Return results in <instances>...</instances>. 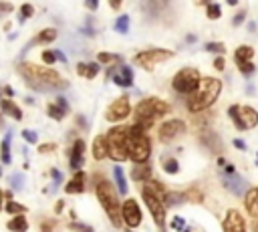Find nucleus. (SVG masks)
<instances>
[{
  "label": "nucleus",
  "instance_id": "f257e3e1",
  "mask_svg": "<svg viewBox=\"0 0 258 232\" xmlns=\"http://www.w3.org/2000/svg\"><path fill=\"white\" fill-rule=\"evenodd\" d=\"M18 73L24 77V81L32 89H38V91H60L69 85L56 71H52L48 67H38L32 63H20Z\"/></svg>",
  "mask_w": 258,
  "mask_h": 232
},
{
  "label": "nucleus",
  "instance_id": "f03ea898",
  "mask_svg": "<svg viewBox=\"0 0 258 232\" xmlns=\"http://www.w3.org/2000/svg\"><path fill=\"white\" fill-rule=\"evenodd\" d=\"M222 93V81L216 77H202L198 89L187 95V109L191 113H200L216 103V99Z\"/></svg>",
  "mask_w": 258,
  "mask_h": 232
},
{
  "label": "nucleus",
  "instance_id": "7ed1b4c3",
  "mask_svg": "<svg viewBox=\"0 0 258 232\" xmlns=\"http://www.w3.org/2000/svg\"><path fill=\"white\" fill-rule=\"evenodd\" d=\"M95 194H97V200L99 204L103 206L105 214L109 216L111 224L113 226H121V204L117 200V194H115V188L109 180L105 178H95Z\"/></svg>",
  "mask_w": 258,
  "mask_h": 232
},
{
  "label": "nucleus",
  "instance_id": "20e7f679",
  "mask_svg": "<svg viewBox=\"0 0 258 232\" xmlns=\"http://www.w3.org/2000/svg\"><path fill=\"white\" fill-rule=\"evenodd\" d=\"M145 127L141 123H133L129 125V137H127V151H129V159H133L135 163L147 161L149 153H151V141L145 135Z\"/></svg>",
  "mask_w": 258,
  "mask_h": 232
},
{
  "label": "nucleus",
  "instance_id": "39448f33",
  "mask_svg": "<svg viewBox=\"0 0 258 232\" xmlns=\"http://www.w3.org/2000/svg\"><path fill=\"white\" fill-rule=\"evenodd\" d=\"M169 111H171V107H169L167 101H161V99H157V97H149V99H143V101L135 107V121L141 123L145 129H149L155 119L167 115Z\"/></svg>",
  "mask_w": 258,
  "mask_h": 232
},
{
  "label": "nucleus",
  "instance_id": "423d86ee",
  "mask_svg": "<svg viewBox=\"0 0 258 232\" xmlns=\"http://www.w3.org/2000/svg\"><path fill=\"white\" fill-rule=\"evenodd\" d=\"M127 137H129V127H113L109 129V133L105 135L107 139V149H109V157L123 161L129 159V151H127Z\"/></svg>",
  "mask_w": 258,
  "mask_h": 232
},
{
  "label": "nucleus",
  "instance_id": "0eeeda50",
  "mask_svg": "<svg viewBox=\"0 0 258 232\" xmlns=\"http://www.w3.org/2000/svg\"><path fill=\"white\" fill-rule=\"evenodd\" d=\"M202 77H200V71L194 69V67H185L181 71L175 73L173 81H171V87L177 91V93H183V95H189L198 89Z\"/></svg>",
  "mask_w": 258,
  "mask_h": 232
},
{
  "label": "nucleus",
  "instance_id": "6e6552de",
  "mask_svg": "<svg viewBox=\"0 0 258 232\" xmlns=\"http://www.w3.org/2000/svg\"><path fill=\"white\" fill-rule=\"evenodd\" d=\"M228 115L232 117L236 129L240 131H246V129H252L258 125V111L252 109V107H242V105H232L228 109Z\"/></svg>",
  "mask_w": 258,
  "mask_h": 232
},
{
  "label": "nucleus",
  "instance_id": "1a4fd4ad",
  "mask_svg": "<svg viewBox=\"0 0 258 232\" xmlns=\"http://www.w3.org/2000/svg\"><path fill=\"white\" fill-rule=\"evenodd\" d=\"M173 56V50H167V48H147V50H141L139 54H135V63L139 67H143L145 71H151L155 65L163 63V61H169Z\"/></svg>",
  "mask_w": 258,
  "mask_h": 232
},
{
  "label": "nucleus",
  "instance_id": "9d476101",
  "mask_svg": "<svg viewBox=\"0 0 258 232\" xmlns=\"http://www.w3.org/2000/svg\"><path fill=\"white\" fill-rule=\"evenodd\" d=\"M220 180H222V184H224V188L228 190V192H232L234 196H246L248 194V190H250V182L246 180V178H242V176H238L236 171H222L220 173Z\"/></svg>",
  "mask_w": 258,
  "mask_h": 232
},
{
  "label": "nucleus",
  "instance_id": "9b49d317",
  "mask_svg": "<svg viewBox=\"0 0 258 232\" xmlns=\"http://www.w3.org/2000/svg\"><path fill=\"white\" fill-rule=\"evenodd\" d=\"M141 196H143V202L149 208L155 224L163 230V226H165V204H163V200L153 196V194H149V192H145V190H141Z\"/></svg>",
  "mask_w": 258,
  "mask_h": 232
},
{
  "label": "nucleus",
  "instance_id": "f8f14e48",
  "mask_svg": "<svg viewBox=\"0 0 258 232\" xmlns=\"http://www.w3.org/2000/svg\"><path fill=\"white\" fill-rule=\"evenodd\" d=\"M129 113H131L129 97H127V95H123V97L115 99V101L109 105V109H107L105 117H107V121H121V119H125Z\"/></svg>",
  "mask_w": 258,
  "mask_h": 232
},
{
  "label": "nucleus",
  "instance_id": "ddd939ff",
  "mask_svg": "<svg viewBox=\"0 0 258 232\" xmlns=\"http://www.w3.org/2000/svg\"><path fill=\"white\" fill-rule=\"evenodd\" d=\"M121 216H123V222L127 224V228H137L141 224V210H139L137 202L131 198L121 204Z\"/></svg>",
  "mask_w": 258,
  "mask_h": 232
},
{
  "label": "nucleus",
  "instance_id": "4468645a",
  "mask_svg": "<svg viewBox=\"0 0 258 232\" xmlns=\"http://www.w3.org/2000/svg\"><path fill=\"white\" fill-rule=\"evenodd\" d=\"M183 131H185V123L181 119H169V121L161 123V127H159V139L163 143H167V141L175 139L177 135H181Z\"/></svg>",
  "mask_w": 258,
  "mask_h": 232
},
{
  "label": "nucleus",
  "instance_id": "2eb2a0df",
  "mask_svg": "<svg viewBox=\"0 0 258 232\" xmlns=\"http://www.w3.org/2000/svg\"><path fill=\"white\" fill-rule=\"evenodd\" d=\"M224 232H246V220L238 210H228L224 216V224H222Z\"/></svg>",
  "mask_w": 258,
  "mask_h": 232
},
{
  "label": "nucleus",
  "instance_id": "dca6fc26",
  "mask_svg": "<svg viewBox=\"0 0 258 232\" xmlns=\"http://www.w3.org/2000/svg\"><path fill=\"white\" fill-rule=\"evenodd\" d=\"M109 77L113 79V83L115 85H119V87H131L133 85V71H131V67H127V65H121L119 67V73H113V71H109Z\"/></svg>",
  "mask_w": 258,
  "mask_h": 232
},
{
  "label": "nucleus",
  "instance_id": "f3484780",
  "mask_svg": "<svg viewBox=\"0 0 258 232\" xmlns=\"http://www.w3.org/2000/svg\"><path fill=\"white\" fill-rule=\"evenodd\" d=\"M46 113H48V117H52V119L60 121V119L69 113V103L64 101V97H58V99H56V103H50V105L46 107Z\"/></svg>",
  "mask_w": 258,
  "mask_h": 232
},
{
  "label": "nucleus",
  "instance_id": "a211bd4d",
  "mask_svg": "<svg viewBox=\"0 0 258 232\" xmlns=\"http://www.w3.org/2000/svg\"><path fill=\"white\" fill-rule=\"evenodd\" d=\"M83 153H85V141L77 139L73 145V151H71V167L73 169H79L83 165Z\"/></svg>",
  "mask_w": 258,
  "mask_h": 232
},
{
  "label": "nucleus",
  "instance_id": "6ab92c4d",
  "mask_svg": "<svg viewBox=\"0 0 258 232\" xmlns=\"http://www.w3.org/2000/svg\"><path fill=\"white\" fill-rule=\"evenodd\" d=\"M83 188H85V173H83L81 169H77L75 178L64 184V192H67V194H81Z\"/></svg>",
  "mask_w": 258,
  "mask_h": 232
},
{
  "label": "nucleus",
  "instance_id": "aec40b11",
  "mask_svg": "<svg viewBox=\"0 0 258 232\" xmlns=\"http://www.w3.org/2000/svg\"><path fill=\"white\" fill-rule=\"evenodd\" d=\"M244 202H246V212H248L252 218H258V186L248 190Z\"/></svg>",
  "mask_w": 258,
  "mask_h": 232
},
{
  "label": "nucleus",
  "instance_id": "412c9836",
  "mask_svg": "<svg viewBox=\"0 0 258 232\" xmlns=\"http://www.w3.org/2000/svg\"><path fill=\"white\" fill-rule=\"evenodd\" d=\"M107 155H109V149H107V139H105V135L95 137V141H93V157H95V159H105Z\"/></svg>",
  "mask_w": 258,
  "mask_h": 232
},
{
  "label": "nucleus",
  "instance_id": "4be33fe9",
  "mask_svg": "<svg viewBox=\"0 0 258 232\" xmlns=\"http://www.w3.org/2000/svg\"><path fill=\"white\" fill-rule=\"evenodd\" d=\"M149 176H151V165L147 163V161H141V163H135L133 165V169H131V178L133 180H137V182H141V180H149Z\"/></svg>",
  "mask_w": 258,
  "mask_h": 232
},
{
  "label": "nucleus",
  "instance_id": "5701e85b",
  "mask_svg": "<svg viewBox=\"0 0 258 232\" xmlns=\"http://www.w3.org/2000/svg\"><path fill=\"white\" fill-rule=\"evenodd\" d=\"M77 73H79L81 77L95 79L97 73H99V65H97V63H79V65H77Z\"/></svg>",
  "mask_w": 258,
  "mask_h": 232
},
{
  "label": "nucleus",
  "instance_id": "b1692460",
  "mask_svg": "<svg viewBox=\"0 0 258 232\" xmlns=\"http://www.w3.org/2000/svg\"><path fill=\"white\" fill-rule=\"evenodd\" d=\"M56 38V28H44V30H40L36 36H34V40L30 42V44H48V42H52Z\"/></svg>",
  "mask_w": 258,
  "mask_h": 232
},
{
  "label": "nucleus",
  "instance_id": "393cba45",
  "mask_svg": "<svg viewBox=\"0 0 258 232\" xmlns=\"http://www.w3.org/2000/svg\"><path fill=\"white\" fill-rule=\"evenodd\" d=\"M8 230H12V232H26V230H28L26 218H24L22 214H16V216L8 222Z\"/></svg>",
  "mask_w": 258,
  "mask_h": 232
},
{
  "label": "nucleus",
  "instance_id": "a878e982",
  "mask_svg": "<svg viewBox=\"0 0 258 232\" xmlns=\"http://www.w3.org/2000/svg\"><path fill=\"white\" fill-rule=\"evenodd\" d=\"M252 56H254V48H252V46H248V44L238 46V48H236V52H234L236 63H242V61H252Z\"/></svg>",
  "mask_w": 258,
  "mask_h": 232
},
{
  "label": "nucleus",
  "instance_id": "bb28decb",
  "mask_svg": "<svg viewBox=\"0 0 258 232\" xmlns=\"http://www.w3.org/2000/svg\"><path fill=\"white\" fill-rule=\"evenodd\" d=\"M0 107L4 109V113H6V115H10V117H14V119H22V111H20V109H18V105H14L10 99L0 101Z\"/></svg>",
  "mask_w": 258,
  "mask_h": 232
},
{
  "label": "nucleus",
  "instance_id": "cd10ccee",
  "mask_svg": "<svg viewBox=\"0 0 258 232\" xmlns=\"http://www.w3.org/2000/svg\"><path fill=\"white\" fill-rule=\"evenodd\" d=\"M113 178H115V184H117V192L119 194H127V182H125V171L119 167V165H115V169H113Z\"/></svg>",
  "mask_w": 258,
  "mask_h": 232
},
{
  "label": "nucleus",
  "instance_id": "c85d7f7f",
  "mask_svg": "<svg viewBox=\"0 0 258 232\" xmlns=\"http://www.w3.org/2000/svg\"><path fill=\"white\" fill-rule=\"evenodd\" d=\"M143 190L145 192H149V194H153V196H157V198H165V188L159 184V182H151V180H147L145 182V186H143Z\"/></svg>",
  "mask_w": 258,
  "mask_h": 232
},
{
  "label": "nucleus",
  "instance_id": "c756f323",
  "mask_svg": "<svg viewBox=\"0 0 258 232\" xmlns=\"http://www.w3.org/2000/svg\"><path fill=\"white\" fill-rule=\"evenodd\" d=\"M185 200H187L185 194H179V192H165L163 204H165V206H177V204H183Z\"/></svg>",
  "mask_w": 258,
  "mask_h": 232
},
{
  "label": "nucleus",
  "instance_id": "7c9ffc66",
  "mask_svg": "<svg viewBox=\"0 0 258 232\" xmlns=\"http://www.w3.org/2000/svg\"><path fill=\"white\" fill-rule=\"evenodd\" d=\"M0 157H2V163H10V133H6V137L2 139V145H0Z\"/></svg>",
  "mask_w": 258,
  "mask_h": 232
},
{
  "label": "nucleus",
  "instance_id": "2f4dec72",
  "mask_svg": "<svg viewBox=\"0 0 258 232\" xmlns=\"http://www.w3.org/2000/svg\"><path fill=\"white\" fill-rule=\"evenodd\" d=\"M115 30L121 32V34H127V32H129V16H127V14L119 16V18L115 20Z\"/></svg>",
  "mask_w": 258,
  "mask_h": 232
},
{
  "label": "nucleus",
  "instance_id": "473e14b6",
  "mask_svg": "<svg viewBox=\"0 0 258 232\" xmlns=\"http://www.w3.org/2000/svg\"><path fill=\"white\" fill-rule=\"evenodd\" d=\"M161 165H163L165 173H177V171H179V163H177L175 157H165Z\"/></svg>",
  "mask_w": 258,
  "mask_h": 232
},
{
  "label": "nucleus",
  "instance_id": "72a5a7b5",
  "mask_svg": "<svg viewBox=\"0 0 258 232\" xmlns=\"http://www.w3.org/2000/svg\"><path fill=\"white\" fill-rule=\"evenodd\" d=\"M208 18L210 20H216V18H220L222 16V8H220V4H216V2H210L208 4Z\"/></svg>",
  "mask_w": 258,
  "mask_h": 232
},
{
  "label": "nucleus",
  "instance_id": "f704fd0d",
  "mask_svg": "<svg viewBox=\"0 0 258 232\" xmlns=\"http://www.w3.org/2000/svg\"><path fill=\"white\" fill-rule=\"evenodd\" d=\"M236 65H238V71H240L242 75H246V77L252 75V73L256 71V67H254L252 61H242V63H236Z\"/></svg>",
  "mask_w": 258,
  "mask_h": 232
},
{
  "label": "nucleus",
  "instance_id": "c9c22d12",
  "mask_svg": "<svg viewBox=\"0 0 258 232\" xmlns=\"http://www.w3.org/2000/svg\"><path fill=\"white\" fill-rule=\"evenodd\" d=\"M97 61H101V63H117V61H121V54H113V52H99V54H97Z\"/></svg>",
  "mask_w": 258,
  "mask_h": 232
},
{
  "label": "nucleus",
  "instance_id": "e433bc0d",
  "mask_svg": "<svg viewBox=\"0 0 258 232\" xmlns=\"http://www.w3.org/2000/svg\"><path fill=\"white\" fill-rule=\"evenodd\" d=\"M4 208H6V212H10V214H22V212L26 210V206H22V204H18V202H12V200H10Z\"/></svg>",
  "mask_w": 258,
  "mask_h": 232
},
{
  "label": "nucleus",
  "instance_id": "4c0bfd02",
  "mask_svg": "<svg viewBox=\"0 0 258 232\" xmlns=\"http://www.w3.org/2000/svg\"><path fill=\"white\" fill-rule=\"evenodd\" d=\"M206 50L216 52V54H224V52H226V46H224L222 42H208V44H206Z\"/></svg>",
  "mask_w": 258,
  "mask_h": 232
},
{
  "label": "nucleus",
  "instance_id": "58836bf2",
  "mask_svg": "<svg viewBox=\"0 0 258 232\" xmlns=\"http://www.w3.org/2000/svg\"><path fill=\"white\" fill-rule=\"evenodd\" d=\"M10 184H12L14 190H22V186H24V176H22V173H14V176L10 178Z\"/></svg>",
  "mask_w": 258,
  "mask_h": 232
},
{
  "label": "nucleus",
  "instance_id": "ea45409f",
  "mask_svg": "<svg viewBox=\"0 0 258 232\" xmlns=\"http://www.w3.org/2000/svg\"><path fill=\"white\" fill-rule=\"evenodd\" d=\"M171 228L183 232V230H185V220H183L181 216H173V218H171Z\"/></svg>",
  "mask_w": 258,
  "mask_h": 232
},
{
  "label": "nucleus",
  "instance_id": "a19ab883",
  "mask_svg": "<svg viewBox=\"0 0 258 232\" xmlns=\"http://www.w3.org/2000/svg\"><path fill=\"white\" fill-rule=\"evenodd\" d=\"M20 14H22V20H24V18H30V16L34 14L32 4H22V6H20Z\"/></svg>",
  "mask_w": 258,
  "mask_h": 232
},
{
  "label": "nucleus",
  "instance_id": "79ce46f5",
  "mask_svg": "<svg viewBox=\"0 0 258 232\" xmlns=\"http://www.w3.org/2000/svg\"><path fill=\"white\" fill-rule=\"evenodd\" d=\"M54 59H56V52H52V50H44V52H42V61H44V65H52V63H56Z\"/></svg>",
  "mask_w": 258,
  "mask_h": 232
},
{
  "label": "nucleus",
  "instance_id": "37998d69",
  "mask_svg": "<svg viewBox=\"0 0 258 232\" xmlns=\"http://www.w3.org/2000/svg\"><path fill=\"white\" fill-rule=\"evenodd\" d=\"M22 137H24L28 143H36V139H38L36 131H30V129H24V131H22Z\"/></svg>",
  "mask_w": 258,
  "mask_h": 232
},
{
  "label": "nucleus",
  "instance_id": "c03bdc74",
  "mask_svg": "<svg viewBox=\"0 0 258 232\" xmlns=\"http://www.w3.org/2000/svg\"><path fill=\"white\" fill-rule=\"evenodd\" d=\"M73 230H77V232H95L91 226H87V224H73Z\"/></svg>",
  "mask_w": 258,
  "mask_h": 232
},
{
  "label": "nucleus",
  "instance_id": "a18cd8bd",
  "mask_svg": "<svg viewBox=\"0 0 258 232\" xmlns=\"http://www.w3.org/2000/svg\"><path fill=\"white\" fill-rule=\"evenodd\" d=\"M244 18H246V12L242 10V12H238V14L232 18V24H234V26H238V24H242V22H244Z\"/></svg>",
  "mask_w": 258,
  "mask_h": 232
},
{
  "label": "nucleus",
  "instance_id": "49530a36",
  "mask_svg": "<svg viewBox=\"0 0 258 232\" xmlns=\"http://www.w3.org/2000/svg\"><path fill=\"white\" fill-rule=\"evenodd\" d=\"M214 69H218V71H224V56H222V54L214 59Z\"/></svg>",
  "mask_w": 258,
  "mask_h": 232
},
{
  "label": "nucleus",
  "instance_id": "de8ad7c7",
  "mask_svg": "<svg viewBox=\"0 0 258 232\" xmlns=\"http://www.w3.org/2000/svg\"><path fill=\"white\" fill-rule=\"evenodd\" d=\"M85 6H87L89 10H97V6H99V0H87V2H85Z\"/></svg>",
  "mask_w": 258,
  "mask_h": 232
},
{
  "label": "nucleus",
  "instance_id": "09e8293b",
  "mask_svg": "<svg viewBox=\"0 0 258 232\" xmlns=\"http://www.w3.org/2000/svg\"><path fill=\"white\" fill-rule=\"evenodd\" d=\"M234 145H236L238 149H242V151L246 149V143H244V139H234Z\"/></svg>",
  "mask_w": 258,
  "mask_h": 232
},
{
  "label": "nucleus",
  "instance_id": "8fccbe9b",
  "mask_svg": "<svg viewBox=\"0 0 258 232\" xmlns=\"http://www.w3.org/2000/svg\"><path fill=\"white\" fill-rule=\"evenodd\" d=\"M10 10H12L10 4H0V14H6V12H10Z\"/></svg>",
  "mask_w": 258,
  "mask_h": 232
},
{
  "label": "nucleus",
  "instance_id": "3c124183",
  "mask_svg": "<svg viewBox=\"0 0 258 232\" xmlns=\"http://www.w3.org/2000/svg\"><path fill=\"white\" fill-rule=\"evenodd\" d=\"M109 6H111V8H115V10H117V8H119V6H121V0H109Z\"/></svg>",
  "mask_w": 258,
  "mask_h": 232
},
{
  "label": "nucleus",
  "instance_id": "603ef678",
  "mask_svg": "<svg viewBox=\"0 0 258 232\" xmlns=\"http://www.w3.org/2000/svg\"><path fill=\"white\" fill-rule=\"evenodd\" d=\"M54 149V145H40V151L44 153V151H52Z\"/></svg>",
  "mask_w": 258,
  "mask_h": 232
},
{
  "label": "nucleus",
  "instance_id": "864d4df0",
  "mask_svg": "<svg viewBox=\"0 0 258 232\" xmlns=\"http://www.w3.org/2000/svg\"><path fill=\"white\" fill-rule=\"evenodd\" d=\"M56 59H58V61H62V63H67V56H64L60 50H56Z\"/></svg>",
  "mask_w": 258,
  "mask_h": 232
},
{
  "label": "nucleus",
  "instance_id": "5fc2aeb1",
  "mask_svg": "<svg viewBox=\"0 0 258 232\" xmlns=\"http://www.w3.org/2000/svg\"><path fill=\"white\" fill-rule=\"evenodd\" d=\"M4 93H6L8 97H12V95H14V91H12V87H8V85L4 87Z\"/></svg>",
  "mask_w": 258,
  "mask_h": 232
},
{
  "label": "nucleus",
  "instance_id": "6e6d98bb",
  "mask_svg": "<svg viewBox=\"0 0 258 232\" xmlns=\"http://www.w3.org/2000/svg\"><path fill=\"white\" fill-rule=\"evenodd\" d=\"M194 4H198V6H202V4H206V6H208V4H210V0H194Z\"/></svg>",
  "mask_w": 258,
  "mask_h": 232
},
{
  "label": "nucleus",
  "instance_id": "4d7b16f0",
  "mask_svg": "<svg viewBox=\"0 0 258 232\" xmlns=\"http://www.w3.org/2000/svg\"><path fill=\"white\" fill-rule=\"evenodd\" d=\"M62 206H64V202L60 200V202H56V208H54V210H56V212H60V210H62Z\"/></svg>",
  "mask_w": 258,
  "mask_h": 232
},
{
  "label": "nucleus",
  "instance_id": "13d9d810",
  "mask_svg": "<svg viewBox=\"0 0 258 232\" xmlns=\"http://www.w3.org/2000/svg\"><path fill=\"white\" fill-rule=\"evenodd\" d=\"M228 4H230V6H236V4H238V0H228Z\"/></svg>",
  "mask_w": 258,
  "mask_h": 232
},
{
  "label": "nucleus",
  "instance_id": "bf43d9fd",
  "mask_svg": "<svg viewBox=\"0 0 258 232\" xmlns=\"http://www.w3.org/2000/svg\"><path fill=\"white\" fill-rule=\"evenodd\" d=\"M254 232H258V218H256V222H254Z\"/></svg>",
  "mask_w": 258,
  "mask_h": 232
},
{
  "label": "nucleus",
  "instance_id": "052dcab7",
  "mask_svg": "<svg viewBox=\"0 0 258 232\" xmlns=\"http://www.w3.org/2000/svg\"><path fill=\"white\" fill-rule=\"evenodd\" d=\"M256 163H258V153H256Z\"/></svg>",
  "mask_w": 258,
  "mask_h": 232
},
{
  "label": "nucleus",
  "instance_id": "680f3d73",
  "mask_svg": "<svg viewBox=\"0 0 258 232\" xmlns=\"http://www.w3.org/2000/svg\"><path fill=\"white\" fill-rule=\"evenodd\" d=\"M183 232H191V230H187V228H185V230H183Z\"/></svg>",
  "mask_w": 258,
  "mask_h": 232
},
{
  "label": "nucleus",
  "instance_id": "e2e57ef3",
  "mask_svg": "<svg viewBox=\"0 0 258 232\" xmlns=\"http://www.w3.org/2000/svg\"><path fill=\"white\" fill-rule=\"evenodd\" d=\"M0 176H2V167H0Z\"/></svg>",
  "mask_w": 258,
  "mask_h": 232
}]
</instances>
